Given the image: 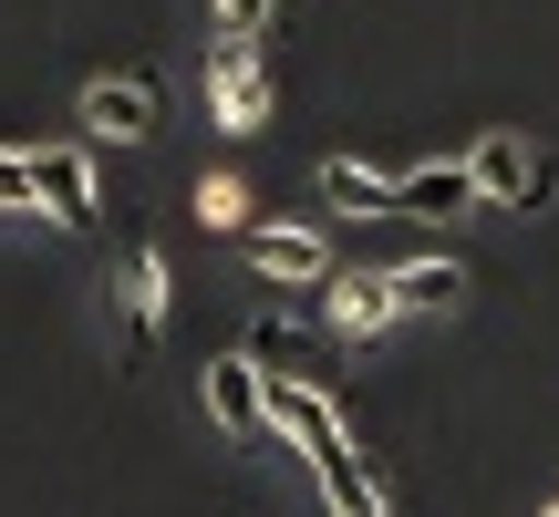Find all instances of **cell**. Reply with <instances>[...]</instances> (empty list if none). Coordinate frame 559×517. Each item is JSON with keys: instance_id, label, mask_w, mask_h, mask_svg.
Returning a JSON list of instances; mask_svg holds the SVG:
<instances>
[{"instance_id": "1", "label": "cell", "mask_w": 559, "mask_h": 517, "mask_svg": "<svg viewBox=\"0 0 559 517\" xmlns=\"http://www.w3.org/2000/svg\"><path fill=\"white\" fill-rule=\"evenodd\" d=\"M466 166H477V197H508V207H549V197H559V156H549V145L487 135Z\"/></svg>"}, {"instance_id": "2", "label": "cell", "mask_w": 559, "mask_h": 517, "mask_svg": "<svg viewBox=\"0 0 559 517\" xmlns=\"http://www.w3.org/2000/svg\"><path fill=\"white\" fill-rule=\"evenodd\" d=\"M21 166H32V218L94 228V166H83L73 145H41V156H21Z\"/></svg>"}, {"instance_id": "3", "label": "cell", "mask_w": 559, "mask_h": 517, "mask_svg": "<svg viewBox=\"0 0 559 517\" xmlns=\"http://www.w3.org/2000/svg\"><path fill=\"white\" fill-rule=\"evenodd\" d=\"M156 332H166V258L124 249V373L156 362Z\"/></svg>"}, {"instance_id": "4", "label": "cell", "mask_w": 559, "mask_h": 517, "mask_svg": "<svg viewBox=\"0 0 559 517\" xmlns=\"http://www.w3.org/2000/svg\"><path fill=\"white\" fill-rule=\"evenodd\" d=\"M207 104H218L228 135H249V124L270 115V62H260V41H228V52L207 62Z\"/></svg>"}, {"instance_id": "5", "label": "cell", "mask_w": 559, "mask_h": 517, "mask_svg": "<svg viewBox=\"0 0 559 517\" xmlns=\"http://www.w3.org/2000/svg\"><path fill=\"white\" fill-rule=\"evenodd\" d=\"M156 115H166V94H156L145 73H115V83L83 94V124H94L104 145H145V135H156Z\"/></svg>"}, {"instance_id": "6", "label": "cell", "mask_w": 559, "mask_h": 517, "mask_svg": "<svg viewBox=\"0 0 559 517\" xmlns=\"http://www.w3.org/2000/svg\"><path fill=\"white\" fill-rule=\"evenodd\" d=\"M321 321H332L342 341L394 332V321H404V311H394V269H383V279H342V269H332V279H321Z\"/></svg>"}, {"instance_id": "7", "label": "cell", "mask_w": 559, "mask_h": 517, "mask_svg": "<svg viewBox=\"0 0 559 517\" xmlns=\"http://www.w3.org/2000/svg\"><path fill=\"white\" fill-rule=\"evenodd\" d=\"M456 207H477V166H466V156L394 177V218H456Z\"/></svg>"}, {"instance_id": "8", "label": "cell", "mask_w": 559, "mask_h": 517, "mask_svg": "<svg viewBox=\"0 0 559 517\" xmlns=\"http://www.w3.org/2000/svg\"><path fill=\"white\" fill-rule=\"evenodd\" d=\"M207 414H218V435H260L270 424V394H260V362H218V373H207Z\"/></svg>"}, {"instance_id": "9", "label": "cell", "mask_w": 559, "mask_h": 517, "mask_svg": "<svg viewBox=\"0 0 559 517\" xmlns=\"http://www.w3.org/2000/svg\"><path fill=\"white\" fill-rule=\"evenodd\" d=\"M249 269H270V279H332V249L311 239V228H249Z\"/></svg>"}, {"instance_id": "10", "label": "cell", "mask_w": 559, "mask_h": 517, "mask_svg": "<svg viewBox=\"0 0 559 517\" xmlns=\"http://www.w3.org/2000/svg\"><path fill=\"white\" fill-rule=\"evenodd\" d=\"M311 477H321V497H332V517H394V507H383V486L353 466V445H342V456H311Z\"/></svg>"}, {"instance_id": "11", "label": "cell", "mask_w": 559, "mask_h": 517, "mask_svg": "<svg viewBox=\"0 0 559 517\" xmlns=\"http://www.w3.org/2000/svg\"><path fill=\"white\" fill-rule=\"evenodd\" d=\"M321 197L353 207V218H394V177H373V166H353V156L321 166Z\"/></svg>"}, {"instance_id": "12", "label": "cell", "mask_w": 559, "mask_h": 517, "mask_svg": "<svg viewBox=\"0 0 559 517\" xmlns=\"http://www.w3.org/2000/svg\"><path fill=\"white\" fill-rule=\"evenodd\" d=\"M456 300H466L456 258H415V269H394V311H456Z\"/></svg>"}, {"instance_id": "13", "label": "cell", "mask_w": 559, "mask_h": 517, "mask_svg": "<svg viewBox=\"0 0 559 517\" xmlns=\"http://www.w3.org/2000/svg\"><path fill=\"white\" fill-rule=\"evenodd\" d=\"M249 362H260V373H311V332H300V321H260V332H249Z\"/></svg>"}, {"instance_id": "14", "label": "cell", "mask_w": 559, "mask_h": 517, "mask_svg": "<svg viewBox=\"0 0 559 517\" xmlns=\"http://www.w3.org/2000/svg\"><path fill=\"white\" fill-rule=\"evenodd\" d=\"M198 218H207V228H249V197H239V177H207V187H198Z\"/></svg>"}, {"instance_id": "15", "label": "cell", "mask_w": 559, "mask_h": 517, "mask_svg": "<svg viewBox=\"0 0 559 517\" xmlns=\"http://www.w3.org/2000/svg\"><path fill=\"white\" fill-rule=\"evenodd\" d=\"M207 11H218V41H260L270 0H207Z\"/></svg>"}, {"instance_id": "16", "label": "cell", "mask_w": 559, "mask_h": 517, "mask_svg": "<svg viewBox=\"0 0 559 517\" xmlns=\"http://www.w3.org/2000/svg\"><path fill=\"white\" fill-rule=\"evenodd\" d=\"M549 517H559V507H549Z\"/></svg>"}]
</instances>
